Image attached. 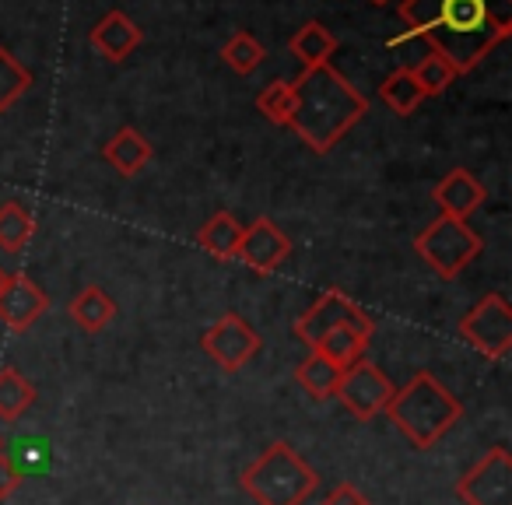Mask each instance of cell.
<instances>
[{"mask_svg": "<svg viewBox=\"0 0 512 505\" xmlns=\"http://www.w3.org/2000/svg\"><path fill=\"white\" fill-rule=\"evenodd\" d=\"M407 39H425L456 74H467L512 32V0H404Z\"/></svg>", "mask_w": 512, "mask_h": 505, "instance_id": "obj_1", "label": "cell"}, {"mask_svg": "<svg viewBox=\"0 0 512 505\" xmlns=\"http://www.w3.org/2000/svg\"><path fill=\"white\" fill-rule=\"evenodd\" d=\"M295 88V109L288 127L302 137L306 148H313L316 155H327L337 148V141H344L351 127L369 113L365 95L344 78L341 71H334L330 64L309 67L292 81Z\"/></svg>", "mask_w": 512, "mask_h": 505, "instance_id": "obj_2", "label": "cell"}, {"mask_svg": "<svg viewBox=\"0 0 512 505\" xmlns=\"http://www.w3.org/2000/svg\"><path fill=\"white\" fill-rule=\"evenodd\" d=\"M386 418L411 439V446L432 449L463 418V404L432 372H414L400 390H393Z\"/></svg>", "mask_w": 512, "mask_h": 505, "instance_id": "obj_3", "label": "cell"}, {"mask_svg": "<svg viewBox=\"0 0 512 505\" xmlns=\"http://www.w3.org/2000/svg\"><path fill=\"white\" fill-rule=\"evenodd\" d=\"M320 484V474L288 442H274L242 470V491L256 505H302Z\"/></svg>", "mask_w": 512, "mask_h": 505, "instance_id": "obj_4", "label": "cell"}, {"mask_svg": "<svg viewBox=\"0 0 512 505\" xmlns=\"http://www.w3.org/2000/svg\"><path fill=\"white\" fill-rule=\"evenodd\" d=\"M481 246V235L463 218H449V214H439L435 221H428L418 232V239H414V253L446 281L467 271L477 253H481Z\"/></svg>", "mask_w": 512, "mask_h": 505, "instance_id": "obj_5", "label": "cell"}, {"mask_svg": "<svg viewBox=\"0 0 512 505\" xmlns=\"http://www.w3.org/2000/svg\"><path fill=\"white\" fill-rule=\"evenodd\" d=\"M460 337L488 362H502L512 351V309L505 295H484L460 320Z\"/></svg>", "mask_w": 512, "mask_h": 505, "instance_id": "obj_6", "label": "cell"}, {"mask_svg": "<svg viewBox=\"0 0 512 505\" xmlns=\"http://www.w3.org/2000/svg\"><path fill=\"white\" fill-rule=\"evenodd\" d=\"M393 390L397 386L390 383L379 365H372L369 358H358L348 369L341 372V383H337L334 397L341 400V407L348 414H355L358 421H372L379 414H386V404H390Z\"/></svg>", "mask_w": 512, "mask_h": 505, "instance_id": "obj_7", "label": "cell"}, {"mask_svg": "<svg viewBox=\"0 0 512 505\" xmlns=\"http://www.w3.org/2000/svg\"><path fill=\"white\" fill-rule=\"evenodd\" d=\"M463 505H512V456L505 446H495L456 481Z\"/></svg>", "mask_w": 512, "mask_h": 505, "instance_id": "obj_8", "label": "cell"}, {"mask_svg": "<svg viewBox=\"0 0 512 505\" xmlns=\"http://www.w3.org/2000/svg\"><path fill=\"white\" fill-rule=\"evenodd\" d=\"M337 327H355V330H365V334L376 330L369 316H365V309H358L344 292L330 288V292H323L320 299H316L313 306L295 320V337L313 351L316 344H320V337L330 334V330H337Z\"/></svg>", "mask_w": 512, "mask_h": 505, "instance_id": "obj_9", "label": "cell"}, {"mask_svg": "<svg viewBox=\"0 0 512 505\" xmlns=\"http://www.w3.org/2000/svg\"><path fill=\"white\" fill-rule=\"evenodd\" d=\"M200 348H204L225 372H239L242 365L260 351V334H256L239 313H225L221 320H214V327L204 330Z\"/></svg>", "mask_w": 512, "mask_h": 505, "instance_id": "obj_10", "label": "cell"}, {"mask_svg": "<svg viewBox=\"0 0 512 505\" xmlns=\"http://www.w3.org/2000/svg\"><path fill=\"white\" fill-rule=\"evenodd\" d=\"M288 257H292V239H288L271 218H256L253 225H242V239H239L235 260H242L249 271L274 274Z\"/></svg>", "mask_w": 512, "mask_h": 505, "instance_id": "obj_11", "label": "cell"}, {"mask_svg": "<svg viewBox=\"0 0 512 505\" xmlns=\"http://www.w3.org/2000/svg\"><path fill=\"white\" fill-rule=\"evenodd\" d=\"M50 309V295L29 278V274H8L0 288V323L15 334H25Z\"/></svg>", "mask_w": 512, "mask_h": 505, "instance_id": "obj_12", "label": "cell"}, {"mask_svg": "<svg viewBox=\"0 0 512 505\" xmlns=\"http://www.w3.org/2000/svg\"><path fill=\"white\" fill-rule=\"evenodd\" d=\"M484 197H488V190H484L467 169L446 172L432 190V200L439 204V211L449 214V218H463V221L484 204Z\"/></svg>", "mask_w": 512, "mask_h": 505, "instance_id": "obj_13", "label": "cell"}, {"mask_svg": "<svg viewBox=\"0 0 512 505\" xmlns=\"http://www.w3.org/2000/svg\"><path fill=\"white\" fill-rule=\"evenodd\" d=\"M88 39H92V50H99L106 60L120 64V60H127L130 53L141 46V29H137L123 11H109V15L95 25Z\"/></svg>", "mask_w": 512, "mask_h": 505, "instance_id": "obj_14", "label": "cell"}, {"mask_svg": "<svg viewBox=\"0 0 512 505\" xmlns=\"http://www.w3.org/2000/svg\"><path fill=\"white\" fill-rule=\"evenodd\" d=\"M151 155H155V151H151L148 137H144L141 130H134V127L116 130V134L106 141V148H102V158H106V162L127 179L137 176V172L151 162Z\"/></svg>", "mask_w": 512, "mask_h": 505, "instance_id": "obj_15", "label": "cell"}, {"mask_svg": "<svg viewBox=\"0 0 512 505\" xmlns=\"http://www.w3.org/2000/svg\"><path fill=\"white\" fill-rule=\"evenodd\" d=\"M239 239H242V225L235 221V214H228V211L211 214V218L204 221V228L197 232V242L214 260H235Z\"/></svg>", "mask_w": 512, "mask_h": 505, "instance_id": "obj_16", "label": "cell"}, {"mask_svg": "<svg viewBox=\"0 0 512 505\" xmlns=\"http://www.w3.org/2000/svg\"><path fill=\"white\" fill-rule=\"evenodd\" d=\"M288 46H292V53L302 60V71H309V67L330 64V57H334V50H337V36L327 29V25L306 22L299 32H295Z\"/></svg>", "mask_w": 512, "mask_h": 505, "instance_id": "obj_17", "label": "cell"}, {"mask_svg": "<svg viewBox=\"0 0 512 505\" xmlns=\"http://www.w3.org/2000/svg\"><path fill=\"white\" fill-rule=\"evenodd\" d=\"M71 316L85 334H99V330L109 327V320L116 316V302L109 299L102 288H81L71 302Z\"/></svg>", "mask_w": 512, "mask_h": 505, "instance_id": "obj_18", "label": "cell"}, {"mask_svg": "<svg viewBox=\"0 0 512 505\" xmlns=\"http://www.w3.org/2000/svg\"><path fill=\"white\" fill-rule=\"evenodd\" d=\"M372 334H365V330H355V327H337L330 330V334L320 337V344H316V355L330 358L334 365H341V369H348L351 362H358V358H365V348H369Z\"/></svg>", "mask_w": 512, "mask_h": 505, "instance_id": "obj_19", "label": "cell"}, {"mask_svg": "<svg viewBox=\"0 0 512 505\" xmlns=\"http://www.w3.org/2000/svg\"><path fill=\"white\" fill-rule=\"evenodd\" d=\"M36 404V386L18 369H0V421H18Z\"/></svg>", "mask_w": 512, "mask_h": 505, "instance_id": "obj_20", "label": "cell"}, {"mask_svg": "<svg viewBox=\"0 0 512 505\" xmlns=\"http://www.w3.org/2000/svg\"><path fill=\"white\" fill-rule=\"evenodd\" d=\"M32 235H36V218H32L18 200L0 204V249L22 253V249L32 242Z\"/></svg>", "mask_w": 512, "mask_h": 505, "instance_id": "obj_21", "label": "cell"}, {"mask_svg": "<svg viewBox=\"0 0 512 505\" xmlns=\"http://www.w3.org/2000/svg\"><path fill=\"white\" fill-rule=\"evenodd\" d=\"M341 372H344L341 365H334L330 358H323L313 351V355L299 365V386L313 400H330L337 390V383H341Z\"/></svg>", "mask_w": 512, "mask_h": 505, "instance_id": "obj_22", "label": "cell"}, {"mask_svg": "<svg viewBox=\"0 0 512 505\" xmlns=\"http://www.w3.org/2000/svg\"><path fill=\"white\" fill-rule=\"evenodd\" d=\"M379 95H383V102L393 109L397 116H411L414 109L425 102V92H421V85L414 81V74L407 71V67H400V71H393L390 78L379 85Z\"/></svg>", "mask_w": 512, "mask_h": 505, "instance_id": "obj_23", "label": "cell"}, {"mask_svg": "<svg viewBox=\"0 0 512 505\" xmlns=\"http://www.w3.org/2000/svg\"><path fill=\"white\" fill-rule=\"evenodd\" d=\"M221 60H225L235 74H253L256 67L267 60V50H264V43L253 39L249 32H235V36L221 46Z\"/></svg>", "mask_w": 512, "mask_h": 505, "instance_id": "obj_24", "label": "cell"}, {"mask_svg": "<svg viewBox=\"0 0 512 505\" xmlns=\"http://www.w3.org/2000/svg\"><path fill=\"white\" fill-rule=\"evenodd\" d=\"M411 74H414V81L421 85V92H425V99H428V95H442L456 78H460V74H456V67L435 50H428V57H421L418 67H411Z\"/></svg>", "mask_w": 512, "mask_h": 505, "instance_id": "obj_25", "label": "cell"}, {"mask_svg": "<svg viewBox=\"0 0 512 505\" xmlns=\"http://www.w3.org/2000/svg\"><path fill=\"white\" fill-rule=\"evenodd\" d=\"M32 85V74L25 71V64L15 57V53L0 50V113H8Z\"/></svg>", "mask_w": 512, "mask_h": 505, "instance_id": "obj_26", "label": "cell"}, {"mask_svg": "<svg viewBox=\"0 0 512 505\" xmlns=\"http://www.w3.org/2000/svg\"><path fill=\"white\" fill-rule=\"evenodd\" d=\"M256 109H260V113H264L271 123H278V127H288V120H292V109H295L292 81H271L264 92L256 95Z\"/></svg>", "mask_w": 512, "mask_h": 505, "instance_id": "obj_27", "label": "cell"}, {"mask_svg": "<svg viewBox=\"0 0 512 505\" xmlns=\"http://www.w3.org/2000/svg\"><path fill=\"white\" fill-rule=\"evenodd\" d=\"M22 467H18L15 460H8V456L0 453V498H11L18 488H22Z\"/></svg>", "mask_w": 512, "mask_h": 505, "instance_id": "obj_28", "label": "cell"}, {"mask_svg": "<svg viewBox=\"0 0 512 505\" xmlns=\"http://www.w3.org/2000/svg\"><path fill=\"white\" fill-rule=\"evenodd\" d=\"M323 505H369V502H365V495L355 484H337V488L323 498Z\"/></svg>", "mask_w": 512, "mask_h": 505, "instance_id": "obj_29", "label": "cell"}, {"mask_svg": "<svg viewBox=\"0 0 512 505\" xmlns=\"http://www.w3.org/2000/svg\"><path fill=\"white\" fill-rule=\"evenodd\" d=\"M4 281H8V271H4V267H0V288H4Z\"/></svg>", "mask_w": 512, "mask_h": 505, "instance_id": "obj_30", "label": "cell"}, {"mask_svg": "<svg viewBox=\"0 0 512 505\" xmlns=\"http://www.w3.org/2000/svg\"><path fill=\"white\" fill-rule=\"evenodd\" d=\"M369 4H390V0H369Z\"/></svg>", "mask_w": 512, "mask_h": 505, "instance_id": "obj_31", "label": "cell"}, {"mask_svg": "<svg viewBox=\"0 0 512 505\" xmlns=\"http://www.w3.org/2000/svg\"><path fill=\"white\" fill-rule=\"evenodd\" d=\"M0 449H4V439H0Z\"/></svg>", "mask_w": 512, "mask_h": 505, "instance_id": "obj_32", "label": "cell"}]
</instances>
